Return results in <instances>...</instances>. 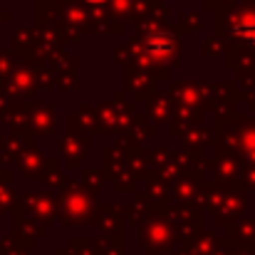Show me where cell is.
<instances>
[{
	"label": "cell",
	"mask_w": 255,
	"mask_h": 255,
	"mask_svg": "<svg viewBox=\"0 0 255 255\" xmlns=\"http://www.w3.org/2000/svg\"><path fill=\"white\" fill-rule=\"evenodd\" d=\"M238 32H241L243 37H248V40L255 45V17L246 20V22H241V25H238Z\"/></svg>",
	"instance_id": "obj_1"
},
{
	"label": "cell",
	"mask_w": 255,
	"mask_h": 255,
	"mask_svg": "<svg viewBox=\"0 0 255 255\" xmlns=\"http://www.w3.org/2000/svg\"><path fill=\"white\" fill-rule=\"evenodd\" d=\"M87 2H92V5H99V2H107V0H87Z\"/></svg>",
	"instance_id": "obj_2"
}]
</instances>
